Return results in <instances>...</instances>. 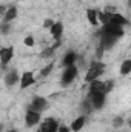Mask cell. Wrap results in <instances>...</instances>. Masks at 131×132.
Listing matches in <instances>:
<instances>
[{"label":"cell","instance_id":"obj_26","mask_svg":"<svg viewBox=\"0 0 131 132\" xmlns=\"http://www.w3.org/2000/svg\"><path fill=\"white\" fill-rule=\"evenodd\" d=\"M23 43H25V46H28V48H33L34 45H35V40H34L33 35H26V37L23 38Z\"/></svg>","mask_w":131,"mask_h":132},{"label":"cell","instance_id":"obj_4","mask_svg":"<svg viewBox=\"0 0 131 132\" xmlns=\"http://www.w3.org/2000/svg\"><path fill=\"white\" fill-rule=\"evenodd\" d=\"M25 123L26 126L33 128V126H40L42 123V112L34 111V109H28L25 114Z\"/></svg>","mask_w":131,"mask_h":132},{"label":"cell","instance_id":"obj_6","mask_svg":"<svg viewBox=\"0 0 131 132\" xmlns=\"http://www.w3.org/2000/svg\"><path fill=\"white\" fill-rule=\"evenodd\" d=\"M59 126L54 118H45L39 126V132H59Z\"/></svg>","mask_w":131,"mask_h":132},{"label":"cell","instance_id":"obj_16","mask_svg":"<svg viewBox=\"0 0 131 132\" xmlns=\"http://www.w3.org/2000/svg\"><path fill=\"white\" fill-rule=\"evenodd\" d=\"M76 62H77V54L74 51H68L62 60V65H63V68H68V66H74Z\"/></svg>","mask_w":131,"mask_h":132},{"label":"cell","instance_id":"obj_22","mask_svg":"<svg viewBox=\"0 0 131 132\" xmlns=\"http://www.w3.org/2000/svg\"><path fill=\"white\" fill-rule=\"evenodd\" d=\"M54 52H56V49L53 48V46H48V48H45L43 51H42V59H51V57H54Z\"/></svg>","mask_w":131,"mask_h":132},{"label":"cell","instance_id":"obj_25","mask_svg":"<svg viewBox=\"0 0 131 132\" xmlns=\"http://www.w3.org/2000/svg\"><path fill=\"white\" fill-rule=\"evenodd\" d=\"M113 89H114V80H106L105 81V94L108 95Z\"/></svg>","mask_w":131,"mask_h":132},{"label":"cell","instance_id":"obj_20","mask_svg":"<svg viewBox=\"0 0 131 132\" xmlns=\"http://www.w3.org/2000/svg\"><path fill=\"white\" fill-rule=\"evenodd\" d=\"M93 109H94V106H93V101H91V98L88 97V98L82 103V111H83V114H82V115H88V114H90Z\"/></svg>","mask_w":131,"mask_h":132},{"label":"cell","instance_id":"obj_27","mask_svg":"<svg viewBox=\"0 0 131 132\" xmlns=\"http://www.w3.org/2000/svg\"><path fill=\"white\" fill-rule=\"evenodd\" d=\"M54 23H56V22H54V20H53L51 17L45 19V22H43V29H48V31H49V29H51V28L54 26Z\"/></svg>","mask_w":131,"mask_h":132},{"label":"cell","instance_id":"obj_5","mask_svg":"<svg viewBox=\"0 0 131 132\" xmlns=\"http://www.w3.org/2000/svg\"><path fill=\"white\" fill-rule=\"evenodd\" d=\"M14 57V48L12 46H3L0 48V62H2V69H6L8 63Z\"/></svg>","mask_w":131,"mask_h":132},{"label":"cell","instance_id":"obj_15","mask_svg":"<svg viewBox=\"0 0 131 132\" xmlns=\"http://www.w3.org/2000/svg\"><path fill=\"white\" fill-rule=\"evenodd\" d=\"M85 123H86V117H85V115H79V117H77V118H74V120H72V123L69 125L71 132L82 131V128L85 126Z\"/></svg>","mask_w":131,"mask_h":132},{"label":"cell","instance_id":"obj_28","mask_svg":"<svg viewBox=\"0 0 131 132\" xmlns=\"http://www.w3.org/2000/svg\"><path fill=\"white\" fill-rule=\"evenodd\" d=\"M103 12H106V14H110V15H113V14H116L117 12V9H116V6H113V5H108V6H105V9H102Z\"/></svg>","mask_w":131,"mask_h":132},{"label":"cell","instance_id":"obj_2","mask_svg":"<svg viewBox=\"0 0 131 132\" xmlns=\"http://www.w3.org/2000/svg\"><path fill=\"white\" fill-rule=\"evenodd\" d=\"M77 74H79L77 65L65 68V69H63V72H62V78H60V83H62V86H69V85H71V83L76 80Z\"/></svg>","mask_w":131,"mask_h":132},{"label":"cell","instance_id":"obj_29","mask_svg":"<svg viewBox=\"0 0 131 132\" xmlns=\"http://www.w3.org/2000/svg\"><path fill=\"white\" fill-rule=\"evenodd\" d=\"M9 31H11V23H5V22H2V34L6 35Z\"/></svg>","mask_w":131,"mask_h":132},{"label":"cell","instance_id":"obj_9","mask_svg":"<svg viewBox=\"0 0 131 132\" xmlns=\"http://www.w3.org/2000/svg\"><path fill=\"white\" fill-rule=\"evenodd\" d=\"M35 83V75H34L33 71H25L22 74V78H20V89H26L30 86H33Z\"/></svg>","mask_w":131,"mask_h":132},{"label":"cell","instance_id":"obj_23","mask_svg":"<svg viewBox=\"0 0 131 132\" xmlns=\"http://www.w3.org/2000/svg\"><path fill=\"white\" fill-rule=\"evenodd\" d=\"M123 123H125L123 117L117 115V117H114V120H113V128H114V129H120V128H123Z\"/></svg>","mask_w":131,"mask_h":132},{"label":"cell","instance_id":"obj_7","mask_svg":"<svg viewBox=\"0 0 131 132\" xmlns=\"http://www.w3.org/2000/svg\"><path fill=\"white\" fill-rule=\"evenodd\" d=\"M119 38L113 37V35H108V34H99V46H102L105 51L111 49L116 43H117Z\"/></svg>","mask_w":131,"mask_h":132},{"label":"cell","instance_id":"obj_14","mask_svg":"<svg viewBox=\"0 0 131 132\" xmlns=\"http://www.w3.org/2000/svg\"><path fill=\"white\" fill-rule=\"evenodd\" d=\"M99 92H105V81L100 80V78L90 83V95H94V94H99Z\"/></svg>","mask_w":131,"mask_h":132},{"label":"cell","instance_id":"obj_17","mask_svg":"<svg viewBox=\"0 0 131 132\" xmlns=\"http://www.w3.org/2000/svg\"><path fill=\"white\" fill-rule=\"evenodd\" d=\"M86 20L91 26H97L99 25V17H97V9L88 8L86 9Z\"/></svg>","mask_w":131,"mask_h":132},{"label":"cell","instance_id":"obj_21","mask_svg":"<svg viewBox=\"0 0 131 132\" xmlns=\"http://www.w3.org/2000/svg\"><path fill=\"white\" fill-rule=\"evenodd\" d=\"M97 17H99V23H102V25H108L111 22V15L103 12V11H97Z\"/></svg>","mask_w":131,"mask_h":132},{"label":"cell","instance_id":"obj_1","mask_svg":"<svg viewBox=\"0 0 131 132\" xmlns=\"http://www.w3.org/2000/svg\"><path fill=\"white\" fill-rule=\"evenodd\" d=\"M105 72V65L102 62H93L91 65L88 66V71L85 74V81L86 83H91L94 80H97L102 77V74Z\"/></svg>","mask_w":131,"mask_h":132},{"label":"cell","instance_id":"obj_12","mask_svg":"<svg viewBox=\"0 0 131 132\" xmlns=\"http://www.w3.org/2000/svg\"><path fill=\"white\" fill-rule=\"evenodd\" d=\"M17 15H19V9H17V6H9L8 9H6V12L3 14V19H2V22H5V23H12V20H16L17 19Z\"/></svg>","mask_w":131,"mask_h":132},{"label":"cell","instance_id":"obj_3","mask_svg":"<svg viewBox=\"0 0 131 132\" xmlns=\"http://www.w3.org/2000/svg\"><path fill=\"white\" fill-rule=\"evenodd\" d=\"M123 26H119V25H114V23H108V25H102V28L99 29V34H108V35H113L116 38H120L123 37Z\"/></svg>","mask_w":131,"mask_h":132},{"label":"cell","instance_id":"obj_24","mask_svg":"<svg viewBox=\"0 0 131 132\" xmlns=\"http://www.w3.org/2000/svg\"><path fill=\"white\" fill-rule=\"evenodd\" d=\"M53 68H54V65H53V63H49V65H45L42 69H40V77H48V75L53 72Z\"/></svg>","mask_w":131,"mask_h":132},{"label":"cell","instance_id":"obj_10","mask_svg":"<svg viewBox=\"0 0 131 132\" xmlns=\"http://www.w3.org/2000/svg\"><path fill=\"white\" fill-rule=\"evenodd\" d=\"M91 101H93V106L94 109H102L106 103V94L105 92H99V94H94V95H88Z\"/></svg>","mask_w":131,"mask_h":132},{"label":"cell","instance_id":"obj_31","mask_svg":"<svg viewBox=\"0 0 131 132\" xmlns=\"http://www.w3.org/2000/svg\"><path fill=\"white\" fill-rule=\"evenodd\" d=\"M128 126H130V129H131V118L128 120Z\"/></svg>","mask_w":131,"mask_h":132},{"label":"cell","instance_id":"obj_32","mask_svg":"<svg viewBox=\"0 0 131 132\" xmlns=\"http://www.w3.org/2000/svg\"><path fill=\"white\" fill-rule=\"evenodd\" d=\"M8 132H17V131H14V129H11V131H8Z\"/></svg>","mask_w":131,"mask_h":132},{"label":"cell","instance_id":"obj_19","mask_svg":"<svg viewBox=\"0 0 131 132\" xmlns=\"http://www.w3.org/2000/svg\"><path fill=\"white\" fill-rule=\"evenodd\" d=\"M119 72H120V75H130L131 74V59H127V60L122 62Z\"/></svg>","mask_w":131,"mask_h":132},{"label":"cell","instance_id":"obj_18","mask_svg":"<svg viewBox=\"0 0 131 132\" xmlns=\"http://www.w3.org/2000/svg\"><path fill=\"white\" fill-rule=\"evenodd\" d=\"M110 23H114V25H119V26H123V28H125L130 22H128V19L123 17L120 12H116V14L111 15V22H110Z\"/></svg>","mask_w":131,"mask_h":132},{"label":"cell","instance_id":"obj_13","mask_svg":"<svg viewBox=\"0 0 131 132\" xmlns=\"http://www.w3.org/2000/svg\"><path fill=\"white\" fill-rule=\"evenodd\" d=\"M49 34H51V37L54 38V42L62 40V35H63V23H62V22H56L54 26L49 29Z\"/></svg>","mask_w":131,"mask_h":132},{"label":"cell","instance_id":"obj_30","mask_svg":"<svg viewBox=\"0 0 131 132\" xmlns=\"http://www.w3.org/2000/svg\"><path fill=\"white\" fill-rule=\"evenodd\" d=\"M59 132H71V128H69L68 125H65V123H62V125L59 126Z\"/></svg>","mask_w":131,"mask_h":132},{"label":"cell","instance_id":"obj_11","mask_svg":"<svg viewBox=\"0 0 131 132\" xmlns=\"http://www.w3.org/2000/svg\"><path fill=\"white\" fill-rule=\"evenodd\" d=\"M46 106H48V100L46 98H43V97H34L33 101H31V104H30V109L42 112V111L46 109Z\"/></svg>","mask_w":131,"mask_h":132},{"label":"cell","instance_id":"obj_33","mask_svg":"<svg viewBox=\"0 0 131 132\" xmlns=\"http://www.w3.org/2000/svg\"><path fill=\"white\" fill-rule=\"evenodd\" d=\"M128 5H130V6H131V0H128Z\"/></svg>","mask_w":131,"mask_h":132},{"label":"cell","instance_id":"obj_8","mask_svg":"<svg viewBox=\"0 0 131 132\" xmlns=\"http://www.w3.org/2000/svg\"><path fill=\"white\" fill-rule=\"evenodd\" d=\"M20 78H22V75H19V72L16 71V69H9L6 74H5V85L8 86V88H14L17 83H20Z\"/></svg>","mask_w":131,"mask_h":132}]
</instances>
